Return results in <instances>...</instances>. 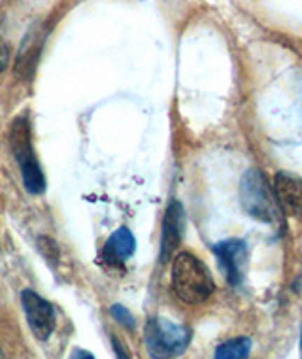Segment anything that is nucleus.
<instances>
[{
    "instance_id": "15",
    "label": "nucleus",
    "mask_w": 302,
    "mask_h": 359,
    "mask_svg": "<svg viewBox=\"0 0 302 359\" xmlns=\"http://www.w3.org/2000/svg\"><path fill=\"white\" fill-rule=\"evenodd\" d=\"M111 344H114V348H116V353H118V358H129V353L123 352V346L119 344L118 339H111Z\"/></svg>"
},
{
    "instance_id": "4",
    "label": "nucleus",
    "mask_w": 302,
    "mask_h": 359,
    "mask_svg": "<svg viewBox=\"0 0 302 359\" xmlns=\"http://www.w3.org/2000/svg\"><path fill=\"white\" fill-rule=\"evenodd\" d=\"M191 342V331L184 325L151 318L146 325V346L151 358H174Z\"/></svg>"
},
{
    "instance_id": "14",
    "label": "nucleus",
    "mask_w": 302,
    "mask_h": 359,
    "mask_svg": "<svg viewBox=\"0 0 302 359\" xmlns=\"http://www.w3.org/2000/svg\"><path fill=\"white\" fill-rule=\"evenodd\" d=\"M8 62H10V50L2 40H0V72H4L8 69Z\"/></svg>"
},
{
    "instance_id": "12",
    "label": "nucleus",
    "mask_w": 302,
    "mask_h": 359,
    "mask_svg": "<svg viewBox=\"0 0 302 359\" xmlns=\"http://www.w3.org/2000/svg\"><path fill=\"white\" fill-rule=\"evenodd\" d=\"M36 244H38V250H40V254L46 257L48 261V265L55 266L57 261H59V246H57V242L50 236H38L36 238Z\"/></svg>"
},
{
    "instance_id": "13",
    "label": "nucleus",
    "mask_w": 302,
    "mask_h": 359,
    "mask_svg": "<svg viewBox=\"0 0 302 359\" xmlns=\"http://www.w3.org/2000/svg\"><path fill=\"white\" fill-rule=\"evenodd\" d=\"M110 314L114 316V320H116L119 325H123L125 329H130V331H132V329L136 327L135 316L130 314L129 310L125 309L123 304H111Z\"/></svg>"
},
{
    "instance_id": "16",
    "label": "nucleus",
    "mask_w": 302,
    "mask_h": 359,
    "mask_svg": "<svg viewBox=\"0 0 302 359\" xmlns=\"http://www.w3.org/2000/svg\"><path fill=\"white\" fill-rule=\"evenodd\" d=\"M72 358H74V359H78V358L92 359V358H95V355H92V353H89V352H83V350H80V348H78L76 352H72Z\"/></svg>"
},
{
    "instance_id": "1",
    "label": "nucleus",
    "mask_w": 302,
    "mask_h": 359,
    "mask_svg": "<svg viewBox=\"0 0 302 359\" xmlns=\"http://www.w3.org/2000/svg\"><path fill=\"white\" fill-rule=\"evenodd\" d=\"M172 290L184 303L200 304L214 293L216 284L197 255L181 252L172 261Z\"/></svg>"
},
{
    "instance_id": "6",
    "label": "nucleus",
    "mask_w": 302,
    "mask_h": 359,
    "mask_svg": "<svg viewBox=\"0 0 302 359\" xmlns=\"http://www.w3.org/2000/svg\"><path fill=\"white\" fill-rule=\"evenodd\" d=\"M185 231V210L179 201L168 205L163 217V235H160V263L172 259L174 252L181 244Z\"/></svg>"
},
{
    "instance_id": "17",
    "label": "nucleus",
    "mask_w": 302,
    "mask_h": 359,
    "mask_svg": "<svg viewBox=\"0 0 302 359\" xmlns=\"http://www.w3.org/2000/svg\"><path fill=\"white\" fill-rule=\"evenodd\" d=\"M301 350H302V334H301Z\"/></svg>"
},
{
    "instance_id": "3",
    "label": "nucleus",
    "mask_w": 302,
    "mask_h": 359,
    "mask_svg": "<svg viewBox=\"0 0 302 359\" xmlns=\"http://www.w3.org/2000/svg\"><path fill=\"white\" fill-rule=\"evenodd\" d=\"M240 201L244 210L263 223L280 222V208L272 195L265 174L259 168H249L242 176Z\"/></svg>"
},
{
    "instance_id": "18",
    "label": "nucleus",
    "mask_w": 302,
    "mask_h": 359,
    "mask_svg": "<svg viewBox=\"0 0 302 359\" xmlns=\"http://www.w3.org/2000/svg\"><path fill=\"white\" fill-rule=\"evenodd\" d=\"M0 358H4V353H2V352H0Z\"/></svg>"
},
{
    "instance_id": "7",
    "label": "nucleus",
    "mask_w": 302,
    "mask_h": 359,
    "mask_svg": "<svg viewBox=\"0 0 302 359\" xmlns=\"http://www.w3.org/2000/svg\"><path fill=\"white\" fill-rule=\"evenodd\" d=\"M214 254L219 259V266L227 276L228 284L233 287L240 285L242 280H244V269H246L247 259L246 244L242 241H236V238L219 242V244L214 246Z\"/></svg>"
},
{
    "instance_id": "11",
    "label": "nucleus",
    "mask_w": 302,
    "mask_h": 359,
    "mask_svg": "<svg viewBox=\"0 0 302 359\" xmlns=\"http://www.w3.org/2000/svg\"><path fill=\"white\" fill-rule=\"evenodd\" d=\"M252 339L240 337V339H233L219 344L216 350L217 359H244L252 352Z\"/></svg>"
},
{
    "instance_id": "2",
    "label": "nucleus",
    "mask_w": 302,
    "mask_h": 359,
    "mask_svg": "<svg viewBox=\"0 0 302 359\" xmlns=\"http://www.w3.org/2000/svg\"><path fill=\"white\" fill-rule=\"evenodd\" d=\"M10 148L13 151V157L21 168V178L23 186L31 195H42L46 191V176L42 172V167L38 163L34 148H32V130L29 116H18L13 119L10 127Z\"/></svg>"
},
{
    "instance_id": "8",
    "label": "nucleus",
    "mask_w": 302,
    "mask_h": 359,
    "mask_svg": "<svg viewBox=\"0 0 302 359\" xmlns=\"http://www.w3.org/2000/svg\"><path fill=\"white\" fill-rule=\"evenodd\" d=\"M43 40H46V31L40 25L32 27L31 31L27 32V36L23 38L21 48H19L15 67H13V74L18 80H31L32 78L40 53H42Z\"/></svg>"
},
{
    "instance_id": "9",
    "label": "nucleus",
    "mask_w": 302,
    "mask_h": 359,
    "mask_svg": "<svg viewBox=\"0 0 302 359\" xmlns=\"http://www.w3.org/2000/svg\"><path fill=\"white\" fill-rule=\"evenodd\" d=\"M274 191L284 210L302 222V178L291 172L274 176Z\"/></svg>"
},
{
    "instance_id": "10",
    "label": "nucleus",
    "mask_w": 302,
    "mask_h": 359,
    "mask_svg": "<svg viewBox=\"0 0 302 359\" xmlns=\"http://www.w3.org/2000/svg\"><path fill=\"white\" fill-rule=\"evenodd\" d=\"M135 250V235H132L127 227H119L116 233H111V236L108 238V242H106L102 257H104L108 263H111V265H123L125 261L132 257Z\"/></svg>"
},
{
    "instance_id": "5",
    "label": "nucleus",
    "mask_w": 302,
    "mask_h": 359,
    "mask_svg": "<svg viewBox=\"0 0 302 359\" xmlns=\"http://www.w3.org/2000/svg\"><path fill=\"white\" fill-rule=\"evenodd\" d=\"M21 304L25 312L27 323L32 334L38 341H48L55 329V310L50 301L40 297L36 291L23 290L21 291Z\"/></svg>"
}]
</instances>
